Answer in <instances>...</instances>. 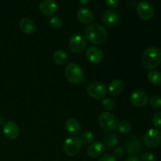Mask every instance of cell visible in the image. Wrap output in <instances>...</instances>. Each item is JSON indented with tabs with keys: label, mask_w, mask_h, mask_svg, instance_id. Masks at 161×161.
<instances>
[{
	"label": "cell",
	"mask_w": 161,
	"mask_h": 161,
	"mask_svg": "<svg viewBox=\"0 0 161 161\" xmlns=\"http://www.w3.org/2000/svg\"><path fill=\"white\" fill-rule=\"evenodd\" d=\"M103 142V144L105 145V146H106L108 149H111V148L115 147L118 144L119 139H118V137L116 134L108 133L105 135Z\"/></svg>",
	"instance_id": "obj_21"
},
{
	"label": "cell",
	"mask_w": 161,
	"mask_h": 161,
	"mask_svg": "<svg viewBox=\"0 0 161 161\" xmlns=\"http://www.w3.org/2000/svg\"><path fill=\"white\" fill-rule=\"evenodd\" d=\"M86 58L92 64H99L104 58V53L101 49L97 47H91L86 53Z\"/></svg>",
	"instance_id": "obj_13"
},
{
	"label": "cell",
	"mask_w": 161,
	"mask_h": 161,
	"mask_svg": "<svg viewBox=\"0 0 161 161\" xmlns=\"http://www.w3.org/2000/svg\"><path fill=\"white\" fill-rule=\"evenodd\" d=\"M115 103L113 102V99L109 98V97H105L102 102V107L106 111H111L114 108Z\"/></svg>",
	"instance_id": "obj_28"
},
{
	"label": "cell",
	"mask_w": 161,
	"mask_h": 161,
	"mask_svg": "<svg viewBox=\"0 0 161 161\" xmlns=\"http://www.w3.org/2000/svg\"><path fill=\"white\" fill-rule=\"evenodd\" d=\"M153 123L157 128H161V112H157L153 116Z\"/></svg>",
	"instance_id": "obj_29"
},
{
	"label": "cell",
	"mask_w": 161,
	"mask_h": 161,
	"mask_svg": "<svg viewBox=\"0 0 161 161\" xmlns=\"http://www.w3.org/2000/svg\"><path fill=\"white\" fill-rule=\"evenodd\" d=\"M125 161H140V160L137 157H130L126 159Z\"/></svg>",
	"instance_id": "obj_34"
},
{
	"label": "cell",
	"mask_w": 161,
	"mask_h": 161,
	"mask_svg": "<svg viewBox=\"0 0 161 161\" xmlns=\"http://www.w3.org/2000/svg\"><path fill=\"white\" fill-rule=\"evenodd\" d=\"M20 29L25 34H32L36 31V25L34 21L28 17H23L19 22Z\"/></svg>",
	"instance_id": "obj_19"
},
{
	"label": "cell",
	"mask_w": 161,
	"mask_h": 161,
	"mask_svg": "<svg viewBox=\"0 0 161 161\" xmlns=\"http://www.w3.org/2000/svg\"><path fill=\"white\" fill-rule=\"evenodd\" d=\"M39 9L47 16H52L57 13L58 5L54 0H42L39 4Z\"/></svg>",
	"instance_id": "obj_14"
},
{
	"label": "cell",
	"mask_w": 161,
	"mask_h": 161,
	"mask_svg": "<svg viewBox=\"0 0 161 161\" xmlns=\"http://www.w3.org/2000/svg\"><path fill=\"white\" fill-rule=\"evenodd\" d=\"M50 27L53 29H59L61 26H62V20L58 16H53L50 19Z\"/></svg>",
	"instance_id": "obj_26"
},
{
	"label": "cell",
	"mask_w": 161,
	"mask_h": 161,
	"mask_svg": "<svg viewBox=\"0 0 161 161\" xmlns=\"http://www.w3.org/2000/svg\"><path fill=\"white\" fill-rule=\"evenodd\" d=\"M148 80L154 85L161 84V73L159 71L151 70L147 75Z\"/></svg>",
	"instance_id": "obj_23"
},
{
	"label": "cell",
	"mask_w": 161,
	"mask_h": 161,
	"mask_svg": "<svg viewBox=\"0 0 161 161\" xmlns=\"http://www.w3.org/2000/svg\"><path fill=\"white\" fill-rule=\"evenodd\" d=\"M86 39L94 45H100L105 42L108 34L105 28L98 25H90L85 31Z\"/></svg>",
	"instance_id": "obj_2"
},
{
	"label": "cell",
	"mask_w": 161,
	"mask_h": 161,
	"mask_svg": "<svg viewBox=\"0 0 161 161\" xmlns=\"http://www.w3.org/2000/svg\"><path fill=\"white\" fill-rule=\"evenodd\" d=\"M124 154V149L122 147H118L113 152V156L115 157H121Z\"/></svg>",
	"instance_id": "obj_33"
},
{
	"label": "cell",
	"mask_w": 161,
	"mask_h": 161,
	"mask_svg": "<svg viewBox=\"0 0 161 161\" xmlns=\"http://www.w3.org/2000/svg\"><path fill=\"white\" fill-rule=\"evenodd\" d=\"M125 150L129 155H136L139 153L142 149V144L140 138L138 137H129L125 142Z\"/></svg>",
	"instance_id": "obj_10"
},
{
	"label": "cell",
	"mask_w": 161,
	"mask_h": 161,
	"mask_svg": "<svg viewBox=\"0 0 161 161\" xmlns=\"http://www.w3.org/2000/svg\"><path fill=\"white\" fill-rule=\"evenodd\" d=\"M79 1H80V3H81L82 5H87L91 0H79Z\"/></svg>",
	"instance_id": "obj_35"
},
{
	"label": "cell",
	"mask_w": 161,
	"mask_h": 161,
	"mask_svg": "<svg viewBox=\"0 0 161 161\" xmlns=\"http://www.w3.org/2000/svg\"><path fill=\"white\" fill-rule=\"evenodd\" d=\"M98 161H116V159L113 154L107 153L101 157Z\"/></svg>",
	"instance_id": "obj_32"
},
{
	"label": "cell",
	"mask_w": 161,
	"mask_h": 161,
	"mask_svg": "<svg viewBox=\"0 0 161 161\" xmlns=\"http://www.w3.org/2000/svg\"><path fill=\"white\" fill-rule=\"evenodd\" d=\"M65 128L69 134L72 135H78L81 132V125L76 119L69 118L65 122Z\"/></svg>",
	"instance_id": "obj_18"
},
{
	"label": "cell",
	"mask_w": 161,
	"mask_h": 161,
	"mask_svg": "<svg viewBox=\"0 0 161 161\" xmlns=\"http://www.w3.org/2000/svg\"><path fill=\"white\" fill-rule=\"evenodd\" d=\"M94 138H95L94 134L91 130H86V131H84L82 134L80 139L81 143H83V144H90V143L93 142Z\"/></svg>",
	"instance_id": "obj_24"
},
{
	"label": "cell",
	"mask_w": 161,
	"mask_h": 161,
	"mask_svg": "<svg viewBox=\"0 0 161 161\" xmlns=\"http://www.w3.org/2000/svg\"><path fill=\"white\" fill-rule=\"evenodd\" d=\"M117 127L119 131L121 134H124V135L130 133L132 129L131 124L129 122H127V121H122V122H120L118 124Z\"/></svg>",
	"instance_id": "obj_25"
},
{
	"label": "cell",
	"mask_w": 161,
	"mask_h": 161,
	"mask_svg": "<svg viewBox=\"0 0 161 161\" xmlns=\"http://www.w3.org/2000/svg\"><path fill=\"white\" fill-rule=\"evenodd\" d=\"M105 146L102 142H94L90 145L87 148V155L91 158H97L101 157L105 152Z\"/></svg>",
	"instance_id": "obj_16"
},
{
	"label": "cell",
	"mask_w": 161,
	"mask_h": 161,
	"mask_svg": "<svg viewBox=\"0 0 161 161\" xmlns=\"http://www.w3.org/2000/svg\"><path fill=\"white\" fill-rule=\"evenodd\" d=\"M68 58H69L68 53L63 50H58L53 53V61H54L56 64H59V65H62V64H65L68 61Z\"/></svg>",
	"instance_id": "obj_22"
},
{
	"label": "cell",
	"mask_w": 161,
	"mask_h": 161,
	"mask_svg": "<svg viewBox=\"0 0 161 161\" xmlns=\"http://www.w3.org/2000/svg\"><path fill=\"white\" fill-rule=\"evenodd\" d=\"M87 94L94 99H102L107 94L106 86L100 82H93L87 86Z\"/></svg>",
	"instance_id": "obj_7"
},
{
	"label": "cell",
	"mask_w": 161,
	"mask_h": 161,
	"mask_svg": "<svg viewBox=\"0 0 161 161\" xmlns=\"http://www.w3.org/2000/svg\"><path fill=\"white\" fill-rule=\"evenodd\" d=\"M69 49L74 53H80L85 50L86 46V39L79 34L73 35L69 40Z\"/></svg>",
	"instance_id": "obj_9"
},
{
	"label": "cell",
	"mask_w": 161,
	"mask_h": 161,
	"mask_svg": "<svg viewBox=\"0 0 161 161\" xmlns=\"http://www.w3.org/2000/svg\"><path fill=\"white\" fill-rule=\"evenodd\" d=\"M64 75L66 79L70 83H82L84 79V74L82 68L75 63H70L68 64L64 70Z\"/></svg>",
	"instance_id": "obj_3"
},
{
	"label": "cell",
	"mask_w": 161,
	"mask_h": 161,
	"mask_svg": "<svg viewBox=\"0 0 161 161\" xmlns=\"http://www.w3.org/2000/svg\"><path fill=\"white\" fill-rule=\"evenodd\" d=\"M140 161H155V157L151 153H144L142 154Z\"/></svg>",
	"instance_id": "obj_30"
},
{
	"label": "cell",
	"mask_w": 161,
	"mask_h": 161,
	"mask_svg": "<svg viewBox=\"0 0 161 161\" xmlns=\"http://www.w3.org/2000/svg\"><path fill=\"white\" fill-rule=\"evenodd\" d=\"M160 53H161V48L160 49Z\"/></svg>",
	"instance_id": "obj_36"
},
{
	"label": "cell",
	"mask_w": 161,
	"mask_h": 161,
	"mask_svg": "<svg viewBox=\"0 0 161 161\" xmlns=\"http://www.w3.org/2000/svg\"><path fill=\"white\" fill-rule=\"evenodd\" d=\"M149 105L152 108H161V97L159 96H153L150 98H149Z\"/></svg>",
	"instance_id": "obj_27"
},
{
	"label": "cell",
	"mask_w": 161,
	"mask_h": 161,
	"mask_svg": "<svg viewBox=\"0 0 161 161\" xmlns=\"http://www.w3.org/2000/svg\"><path fill=\"white\" fill-rule=\"evenodd\" d=\"M77 18L83 25H90L94 20V14L90 9L83 7L77 12Z\"/></svg>",
	"instance_id": "obj_17"
},
{
	"label": "cell",
	"mask_w": 161,
	"mask_h": 161,
	"mask_svg": "<svg viewBox=\"0 0 161 161\" xmlns=\"http://www.w3.org/2000/svg\"><path fill=\"white\" fill-rule=\"evenodd\" d=\"M124 89V83L120 80H114L108 86V91L113 96H117L122 93Z\"/></svg>",
	"instance_id": "obj_20"
},
{
	"label": "cell",
	"mask_w": 161,
	"mask_h": 161,
	"mask_svg": "<svg viewBox=\"0 0 161 161\" xmlns=\"http://www.w3.org/2000/svg\"><path fill=\"white\" fill-rule=\"evenodd\" d=\"M137 14L142 20H149L153 17L154 8L149 2L142 1L137 6Z\"/></svg>",
	"instance_id": "obj_8"
},
{
	"label": "cell",
	"mask_w": 161,
	"mask_h": 161,
	"mask_svg": "<svg viewBox=\"0 0 161 161\" xmlns=\"http://www.w3.org/2000/svg\"><path fill=\"white\" fill-rule=\"evenodd\" d=\"M81 142L77 137H70L67 138L64 143V153L69 157L77 155L81 149Z\"/></svg>",
	"instance_id": "obj_6"
},
{
	"label": "cell",
	"mask_w": 161,
	"mask_h": 161,
	"mask_svg": "<svg viewBox=\"0 0 161 161\" xmlns=\"http://www.w3.org/2000/svg\"><path fill=\"white\" fill-rule=\"evenodd\" d=\"M105 3L112 9L117 8L119 5V0H105Z\"/></svg>",
	"instance_id": "obj_31"
},
{
	"label": "cell",
	"mask_w": 161,
	"mask_h": 161,
	"mask_svg": "<svg viewBox=\"0 0 161 161\" xmlns=\"http://www.w3.org/2000/svg\"><path fill=\"white\" fill-rule=\"evenodd\" d=\"M98 124L99 126L105 131H112L117 127L118 119L113 113L105 112L99 116Z\"/></svg>",
	"instance_id": "obj_4"
},
{
	"label": "cell",
	"mask_w": 161,
	"mask_h": 161,
	"mask_svg": "<svg viewBox=\"0 0 161 161\" xmlns=\"http://www.w3.org/2000/svg\"><path fill=\"white\" fill-rule=\"evenodd\" d=\"M3 130L6 138L10 140L16 139L18 137L20 132L19 127L14 121H7L5 123L3 124Z\"/></svg>",
	"instance_id": "obj_12"
},
{
	"label": "cell",
	"mask_w": 161,
	"mask_h": 161,
	"mask_svg": "<svg viewBox=\"0 0 161 161\" xmlns=\"http://www.w3.org/2000/svg\"><path fill=\"white\" fill-rule=\"evenodd\" d=\"M143 142L147 147L154 149L161 143V131L155 128H151L145 134Z\"/></svg>",
	"instance_id": "obj_5"
},
{
	"label": "cell",
	"mask_w": 161,
	"mask_h": 161,
	"mask_svg": "<svg viewBox=\"0 0 161 161\" xmlns=\"http://www.w3.org/2000/svg\"><path fill=\"white\" fill-rule=\"evenodd\" d=\"M130 102L133 106L137 107V108H142L148 103L149 97L145 91H137L131 94L130 97Z\"/></svg>",
	"instance_id": "obj_11"
},
{
	"label": "cell",
	"mask_w": 161,
	"mask_h": 161,
	"mask_svg": "<svg viewBox=\"0 0 161 161\" xmlns=\"http://www.w3.org/2000/svg\"><path fill=\"white\" fill-rule=\"evenodd\" d=\"M119 14L115 9L107 10L102 17V23L108 27H113L119 22Z\"/></svg>",
	"instance_id": "obj_15"
},
{
	"label": "cell",
	"mask_w": 161,
	"mask_h": 161,
	"mask_svg": "<svg viewBox=\"0 0 161 161\" xmlns=\"http://www.w3.org/2000/svg\"><path fill=\"white\" fill-rule=\"evenodd\" d=\"M161 63V53L158 48L149 47L142 55V64L143 67L149 70H153Z\"/></svg>",
	"instance_id": "obj_1"
}]
</instances>
